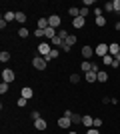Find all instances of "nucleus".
<instances>
[{
    "label": "nucleus",
    "instance_id": "1",
    "mask_svg": "<svg viewBox=\"0 0 120 134\" xmlns=\"http://www.w3.org/2000/svg\"><path fill=\"white\" fill-rule=\"evenodd\" d=\"M14 78H16V74H14V70H10V68H4L2 70V82H14Z\"/></svg>",
    "mask_w": 120,
    "mask_h": 134
},
{
    "label": "nucleus",
    "instance_id": "2",
    "mask_svg": "<svg viewBox=\"0 0 120 134\" xmlns=\"http://www.w3.org/2000/svg\"><path fill=\"white\" fill-rule=\"evenodd\" d=\"M46 64H48V62H46L42 56H34V60H32V66H34L36 70H44Z\"/></svg>",
    "mask_w": 120,
    "mask_h": 134
},
{
    "label": "nucleus",
    "instance_id": "3",
    "mask_svg": "<svg viewBox=\"0 0 120 134\" xmlns=\"http://www.w3.org/2000/svg\"><path fill=\"white\" fill-rule=\"evenodd\" d=\"M94 54H96V56H102V58H104V56L108 54V44L100 42V44H98L96 48H94Z\"/></svg>",
    "mask_w": 120,
    "mask_h": 134
},
{
    "label": "nucleus",
    "instance_id": "4",
    "mask_svg": "<svg viewBox=\"0 0 120 134\" xmlns=\"http://www.w3.org/2000/svg\"><path fill=\"white\" fill-rule=\"evenodd\" d=\"M20 96H22V98H26V100H30V98L34 96V90L30 88V86H22V90H20Z\"/></svg>",
    "mask_w": 120,
    "mask_h": 134
},
{
    "label": "nucleus",
    "instance_id": "5",
    "mask_svg": "<svg viewBox=\"0 0 120 134\" xmlns=\"http://www.w3.org/2000/svg\"><path fill=\"white\" fill-rule=\"evenodd\" d=\"M82 56H84V60H88V58H92V56H94V48H92V46H82Z\"/></svg>",
    "mask_w": 120,
    "mask_h": 134
},
{
    "label": "nucleus",
    "instance_id": "6",
    "mask_svg": "<svg viewBox=\"0 0 120 134\" xmlns=\"http://www.w3.org/2000/svg\"><path fill=\"white\" fill-rule=\"evenodd\" d=\"M52 52V48H50V44H46V42H42V44L38 46V54H42V56H48Z\"/></svg>",
    "mask_w": 120,
    "mask_h": 134
},
{
    "label": "nucleus",
    "instance_id": "7",
    "mask_svg": "<svg viewBox=\"0 0 120 134\" xmlns=\"http://www.w3.org/2000/svg\"><path fill=\"white\" fill-rule=\"evenodd\" d=\"M48 24H50L52 28H58V26H60V16H58V14H52V16H48Z\"/></svg>",
    "mask_w": 120,
    "mask_h": 134
},
{
    "label": "nucleus",
    "instance_id": "8",
    "mask_svg": "<svg viewBox=\"0 0 120 134\" xmlns=\"http://www.w3.org/2000/svg\"><path fill=\"white\" fill-rule=\"evenodd\" d=\"M34 128L36 130H46V128H48V124H46L44 118H38V120H34Z\"/></svg>",
    "mask_w": 120,
    "mask_h": 134
},
{
    "label": "nucleus",
    "instance_id": "9",
    "mask_svg": "<svg viewBox=\"0 0 120 134\" xmlns=\"http://www.w3.org/2000/svg\"><path fill=\"white\" fill-rule=\"evenodd\" d=\"M70 124H72V118H66V116L58 118V126H60V128H68Z\"/></svg>",
    "mask_w": 120,
    "mask_h": 134
},
{
    "label": "nucleus",
    "instance_id": "10",
    "mask_svg": "<svg viewBox=\"0 0 120 134\" xmlns=\"http://www.w3.org/2000/svg\"><path fill=\"white\" fill-rule=\"evenodd\" d=\"M84 78H86V82H98V72H86L84 74Z\"/></svg>",
    "mask_w": 120,
    "mask_h": 134
},
{
    "label": "nucleus",
    "instance_id": "11",
    "mask_svg": "<svg viewBox=\"0 0 120 134\" xmlns=\"http://www.w3.org/2000/svg\"><path fill=\"white\" fill-rule=\"evenodd\" d=\"M118 52H120V46H118V42H112V44H108V54L116 56Z\"/></svg>",
    "mask_w": 120,
    "mask_h": 134
},
{
    "label": "nucleus",
    "instance_id": "12",
    "mask_svg": "<svg viewBox=\"0 0 120 134\" xmlns=\"http://www.w3.org/2000/svg\"><path fill=\"white\" fill-rule=\"evenodd\" d=\"M58 56H60V50H56V48H52V52L48 56H42V58H44L46 62H50V60H54V58H58Z\"/></svg>",
    "mask_w": 120,
    "mask_h": 134
},
{
    "label": "nucleus",
    "instance_id": "13",
    "mask_svg": "<svg viewBox=\"0 0 120 134\" xmlns=\"http://www.w3.org/2000/svg\"><path fill=\"white\" fill-rule=\"evenodd\" d=\"M48 26H50V24H48V18H40L38 22H36V28H38V30H46Z\"/></svg>",
    "mask_w": 120,
    "mask_h": 134
},
{
    "label": "nucleus",
    "instance_id": "14",
    "mask_svg": "<svg viewBox=\"0 0 120 134\" xmlns=\"http://www.w3.org/2000/svg\"><path fill=\"white\" fill-rule=\"evenodd\" d=\"M56 28H52V26H48V28H46V30H44V36H46V38H54V36H56Z\"/></svg>",
    "mask_w": 120,
    "mask_h": 134
},
{
    "label": "nucleus",
    "instance_id": "15",
    "mask_svg": "<svg viewBox=\"0 0 120 134\" xmlns=\"http://www.w3.org/2000/svg\"><path fill=\"white\" fill-rule=\"evenodd\" d=\"M76 40H78V38H76L74 34H68V38L64 40V44H66V46H70V48H72V46L76 44Z\"/></svg>",
    "mask_w": 120,
    "mask_h": 134
},
{
    "label": "nucleus",
    "instance_id": "16",
    "mask_svg": "<svg viewBox=\"0 0 120 134\" xmlns=\"http://www.w3.org/2000/svg\"><path fill=\"white\" fill-rule=\"evenodd\" d=\"M82 124H84L86 128H92V124H94V118H92V116H82Z\"/></svg>",
    "mask_w": 120,
    "mask_h": 134
},
{
    "label": "nucleus",
    "instance_id": "17",
    "mask_svg": "<svg viewBox=\"0 0 120 134\" xmlns=\"http://www.w3.org/2000/svg\"><path fill=\"white\" fill-rule=\"evenodd\" d=\"M84 22H86V18H82V16H78V18H74V20H72L74 28H82V26H84Z\"/></svg>",
    "mask_w": 120,
    "mask_h": 134
},
{
    "label": "nucleus",
    "instance_id": "18",
    "mask_svg": "<svg viewBox=\"0 0 120 134\" xmlns=\"http://www.w3.org/2000/svg\"><path fill=\"white\" fill-rule=\"evenodd\" d=\"M102 62H104V66H112V64H114V56H112V54H106L102 58Z\"/></svg>",
    "mask_w": 120,
    "mask_h": 134
},
{
    "label": "nucleus",
    "instance_id": "19",
    "mask_svg": "<svg viewBox=\"0 0 120 134\" xmlns=\"http://www.w3.org/2000/svg\"><path fill=\"white\" fill-rule=\"evenodd\" d=\"M80 70H84V74H86V72H90V70H92V62L82 60V66H80Z\"/></svg>",
    "mask_w": 120,
    "mask_h": 134
},
{
    "label": "nucleus",
    "instance_id": "20",
    "mask_svg": "<svg viewBox=\"0 0 120 134\" xmlns=\"http://www.w3.org/2000/svg\"><path fill=\"white\" fill-rule=\"evenodd\" d=\"M4 20H6V22H12V20H16V12H10V10H8V12L4 14Z\"/></svg>",
    "mask_w": 120,
    "mask_h": 134
},
{
    "label": "nucleus",
    "instance_id": "21",
    "mask_svg": "<svg viewBox=\"0 0 120 134\" xmlns=\"http://www.w3.org/2000/svg\"><path fill=\"white\" fill-rule=\"evenodd\" d=\"M106 80H108V72L100 70V72H98V82H106Z\"/></svg>",
    "mask_w": 120,
    "mask_h": 134
},
{
    "label": "nucleus",
    "instance_id": "22",
    "mask_svg": "<svg viewBox=\"0 0 120 134\" xmlns=\"http://www.w3.org/2000/svg\"><path fill=\"white\" fill-rule=\"evenodd\" d=\"M8 60H10V52L2 50V52H0V62H8Z\"/></svg>",
    "mask_w": 120,
    "mask_h": 134
},
{
    "label": "nucleus",
    "instance_id": "23",
    "mask_svg": "<svg viewBox=\"0 0 120 134\" xmlns=\"http://www.w3.org/2000/svg\"><path fill=\"white\" fill-rule=\"evenodd\" d=\"M16 22H20V24L26 22V14L24 12H16Z\"/></svg>",
    "mask_w": 120,
    "mask_h": 134
},
{
    "label": "nucleus",
    "instance_id": "24",
    "mask_svg": "<svg viewBox=\"0 0 120 134\" xmlns=\"http://www.w3.org/2000/svg\"><path fill=\"white\" fill-rule=\"evenodd\" d=\"M28 28H24V26H20V30H18V36H20V38H26V36H28Z\"/></svg>",
    "mask_w": 120,
    "mask_h": 134
},
{
    "label": "nucleus",
    "instance_id": "25",
    "mask_svg": "<svg viewBox=\"0 0 120 134\" xmlns=\"http://www.w3.org/2000/svg\"><path fill=\"white\" fill-rule=\"evenodd\" d=\"M52 44H54V46H62V44H64V40H62V38H60V36L56 34V36L52 38Z\"/></svg>",
    "mask_w": 120,
    "mask_h": 134
},
{
    "label": "nucleus",
    "instance_id": "26",
    "mask_svg": "<svg viewBox=\"0 0 120 134\" xmlns=\"http://www.w3.org/2000/svg\"><path fill=\"white\" fill-rule=\"evenodd\" d=\"M96 26H100V28L106 26V18H104V16H98L96 18Z\"/></svg>",
    "mask_w": 120,
    "mask_h": 134
},
{
    "label": "nucleus",
    "instance_id": "27",
    "mask_svg": "<svg viewBox=\"0 0 120 134\" xmlns=\"http://www.w3.org/2000/svg\"><path fill=\"white\" fill-rule=\"evenodd\" d=\"M72 124H82V116L80 114H72Z\"/></svg>",
    "mask_w": 120,
    "mask_h": 134
},
{
    "label": "nucleus",
    "instance_id": "28",
    "mask_svg": "<svg viewBox=\"0 0 120 134\" xmlns=\"http://www.w3.org/2000/svg\"><path fill=\"white\" fill-rule=\"evenodd\" d=\"M88 14H90V8H86V6H82V8H80V16H82V18H86Z\"/></svg>",
    "mask_w": 120,
    "mask_h": 134
},
{
    "label": "nucleus",
    "instance_id": "29",
    "mask_svg": "<svg viewBox=\"0 0 120 134\" xmlns=\"http://www.w3.org/2000/svg\"><path fill=\"white\" fill-rule=\"evenodd\" d=\"M8 88H10V86H8V82H2V84H0V94H6V92H8Z\"/></svg>",
    "mask_w": 120,
    "mask_h": 134
},
{
    "label": "nucleus",
    "instance_id": "30",
    "mask_svg": "<svg viewBox=\"0 0 120 134\" xmlns=\"http://www.w3.org/2000/svg\"><path fill=\"white\" fill-rule=\"evenodd\" d=\"M16 104H18V106H20V108H24V106H26V104H28V100H26V98H22V96H20V98H18V102H16Z\"/></svg>",
    "mask_w": 120,
    "mask_h": 134
},
{
    "label": "nucleus",
    "instance_id": "31",
    "mask_svg": "<svg viewBox=\"0 0 120 134\" xmlns=\"http://www.w3.org/2000/svg\"><path fill=\"white\" fill-rule=\"evenodd\" d=\"M70 82H72V84H78L80 82V74H72V76H70Z\"/></svg>",
    "mask_w": 120,
    "mask_h": 134
},
{
    "label": "nucleus",
    "instance_id": "32",
    "mask_svg": "<svg viewBox=\"0 0 120 134\" xmlns=\"http://www.w3.org/2000/svg\"><path fill=\"white\" fill-rule=\"evenodd\" d=\"M102 126V118H94V124H92V128H100Z\"/></svg>",
    "mask_w": 120,
    "mask_h": 134
},
{
    "label": "nucleus",
    "instance_id": "33",
    "mask_svg": "<svg viewBox=\"0 0 120 134\" xmlns=\"http://www.w3.org/2000/svg\"><path fill=\"white\" fill-rule=\"evenodd\" d=\"M104 10H106V12L114 10V4H112V2H106V4H104Z\"/></svg>",
    "mask_w": 120,
    "mask_h": 134
},
{
    "label": "nucleus",
    "instance_id": "34",
    "mask_svg": "<svg viewBox=\"0 0 120 134\" xmlns=\"http://www.w3.org/2000/svg\"><path fill=\"white\" fill-rule=\"evenodd\" d=\"M92 12H94V16H96V18H98V16H102V8H100V6H96Z\"/></svg>",
    "mask_w": 120,
    "mask_h": 134
},
{
    "label": "nucleus",
    "instance_id": "35",
    "mask_svg": "<svg viewBox=\"0 0 120 134\" xmlns=\"http://www.w3.org/2000/svg\"><path fill=\"white\" fill-rule=\"evenodd\" d=\"M112 4H114V10L120 14V0H112Z\"/></svg>",
    "mask_w": 120,
    "mask_h": 134
},
{
    "label": "nucleus",
    "instance_id": "36",
    "mask_svg": "<svg viewBox=\"0 0 120 134\" xmlns=\"http://www.w3.org/2000/svg\"><path fill=\"white\" fill-rule=\"evenodd\" d=\"M34 36H36V38H42V36H44V30H38V28H36V30H34Z\"/></svg>",
    "mask_w": 120,
    "mask_h": 134
},
{
    "label": "nucleus",
    "instance_id": "37",
    "mask_svg": "<svg viewBox=\"0 0 120 134\" xmlns=\"http://www.w3.org/2000/svg\"><path fill=\"white\" fill-rule=\"evenodd\" d=\"M30 118H34V120H38V118H40V112H36V110H34L32 114H30Z\"/></svg>",
    "mask_w": 120,
    "mask_h": 134
},
{
    "label": "nucleus",
    "instance_id": "38",
    "mask_svg": "<svg viewBox=\"0 0 120 134\" xmlns=\"http://www.w3.org/2000/svg\"><path fill=\"white\" fill-rule=\"evenodd\" d=\"M86 134H100V132H98V128H90V130H88Z\"/></svg>",
    "mask_w": 120,
    "mask_h": 134
},
{
    "label": "nucleus",
    "instance_id": "39",
    "mask_svg": "<svg viewBox=\"0 0 120 134\" xmlns=\"http://www.w3.org/2000/svg\"><path fill=\"white\" fill-rule=\"evenodd\" d=\"M92 4H94V0H84V6H86V8H88V6H92Z\"/></svg>",
    "mask_w": 120,
    "mask_h": 134
},
{
    "label": "nucleus",
    "instance_id": "40",
    "mask_svg": "<svg viewBox=\"0 0 120 134\" xmlns=\"http://www.w3.org/2000/svg\"><path fill=\"white\" fill-rule=\"evenodd\" d=\"M114 60H116V62H118V64H120V52H118V54L114 56Z\"/></svg>",
    "mask_w": 120,
    "mask_h": 134
},
{
    "label": "nucleus",
    "instance_id": "41",
    "mask_svg": "<svg viewBox=\"0 0 120 134\" xmlns=\"http://www.w3.org/2000/svg\"><path fill=\"white\" fill-rule=\"evenodd\" d=\"M114 28H116V30H120V22H116V24H114Z\"/></svg>",
    "mask_w": 120,
    "mask_h": 134
},
{
    "label": "nucleus",
    "instance_id": "42",
    "mask_svg": "<svg viewBox=\"0 0 120 134\" xmlns=\"http://www.w3.org/2000/svg\"><path fill=\"white\" fill-rule=\"evenodd\" d=\"M68 134H78V132H68Z\"/></svg>",
    "mask_w": 120,
    "mask_h": 134
},
{
    "label": "nucleus",
    "instance_id": "43",
    "mask_svg": "<svg viewBox=\"0 0 120 134\" xmlns=\"http://www.w3.org/2000/svg\"><path fill=\"white\" fill-rule=\"evenodd\" d=\"M118 88H120V86H118Z\"/></svg>",
    "mask_w": 120,
    "mask_h": 134
}]
</instances>
